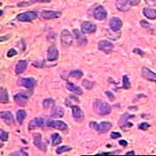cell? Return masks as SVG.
Wrapping results in <instances>:
<instances>
[{"instance_id": "cell-1", "label": "cell", "mask_w": 156, "mask_h": 156, "mask_svg": "<svg viewBox=\"0 0 156 156\" xmlns=\"http://www.w3.org/2000/svg\"><path fill=\"white\" fill-rule=\"evenodd\" d=\"M94 110L95 113L100 115H107L111 113L112 108L107 102H103L102 100H96L94 102Z\"/></svg>"}, {"instance_id": "cell-2", "label": "cell", "mask_w": 156, "mask_h": 156, "mask_svg": "<svg viewBox=\"0 0 156 156\" xmlns=\"http://www.w3.org/2000/svg\"><path fill=\"white\" fill-rule=\"evenodd\" d=\"M90 126L91 128H94L96 131L102 133H107L110 129H112V123L107 121L101 122V123H98V124L96 123V122H91Z\"/></svg>"}, {"instance_id": "cell-3", "label": "cell", "mask_w": 156, "mask_h": 156, "mask_svg": "<svg viewBox=\"0 0 156 156\" xmlns=\"http://www.w3.org/2000/svg\"><path fill=\"white\" fill-rule=\"evenodd\" d=\"M37 17V13L36 12H26L17 15V20L22 22H29L34 20Z\"/></svg>"}, {"instance_id": "cell-4", "label": "cell", "mask_w": 156, "mask_h": 156, "mask_svg": "<svg viewBox=\"0 0 156 156\" xmlns=\"http://www.w3.org/2000/svg\"><path fill=\"white\" fill-rule=\"evenodd\" d=\"M60 40L61 43L63 46H66V47H68L70 46L73 43V36L68 29H63V31L61 32L60 35Z\"/></svg>"}, {"instance_id": "cell-5", "label": "cell", "mask_w": 156, "mask_h": 156, "mask_svg": "<svg viewBox=\"0 0 156 156\" xmlns=\"http://www.w3.org/2000/svg\"><path fill=\"white\" fill-rule=\"evenodd\" d=\"M72 112H73V116L74 118L76 121L80 123L85 118V115H84V112L79 106H76V105H74V106H72Z\"/></svg>"}, {"instance_id": "cell-6", "label": "cell", "mask_w": 156, "mask_h": 156, "mask_svg": "<svg viewBox=\"0 0 156 156\" xmlns=\"http://www.w3.org/2000/svg\"><path fill=\"white\" fill-rule=\"evenodd\" d=\"M83 34H91L96 31L97 26L94 23L90 21H84L80 25Z\"/></svg>"}, {"instance_id": "cell-7", "label": "cell", "mask_w": 156, "mask_h": 156, "mask_svg": "<svg viewBox=\"0 0 156 156\" xmlns=\"http://www.w3.org/2000/svg\"><path fill=\"white\" fill-rule=\"evenodd\" d=\"M110 28L113 32H118L123 26V22L119 17H112L109 22Z\"/></svg>"}, {"instance_id": "cell-8", "label": "cell", "mask_w": 156, "mask_h": 156, "mask_svg": "<svg viewBox=\"0 0 156 156\" xmlns=\"http://www.w3.org/2000/svg\"><path fill=\"white\" fill-rule=\"evenodd\" d=\"M94 16L98 20H103L107 18V12L102 6H98L94 11Z\"/></svg>"}, {"instance_id": "cell-9", "label": "cell", "mask_w": 156, "mask_h": 156, "mask_svg": "<svg viewBox=\"0 0 156 156\" xmlns=\"http://www.w3.org/2000/svg\"><path fill=\"white\" fill-rule=\"evenodd\" d=\"M98 49L100 51H103L105 53H109L113 50L114 48V45L109 41H106V40H102L98 42Z\"/></svg>"}, {"instance_id": "cell-10", "label": "cell", "mask_w": 156, "mask_h": 156, "mask_svg": "<svg viewBox=\"0 0 156 156\" xmlns=\"http://www.w3.org/2000/svg\"><path fill=\"white\" fill-rule=\"evenodd\" d=\"M47 126L52 127L61 131H65L68 129V125L61 120H51L47 123Z\"/></svg>"}, {"instance_id": "cell-11", "label": "cell", "mask_w": 156, "mask_h": 156, "mask_svg": "<svg viewBox=\"0 0 156 156\" xmlns=\"http://www.w3.org/2000/svg\"><path fill=\"white\" fill-rule=\"evenodd\" d=\"M62 16L61 12L55 11H42L41 16L45 20H52L55 18H59Z\"/></svg>"}, {"instance_id": "cell-12", "label": "cell", "mask_w": 156, "mask_h": 156, "mask_svg": "<svg viewBox=\"0 0 156 156\" xmlns=\"http://www.w3.org/2000/svg\"><path fill=\"white\" fill-rule=\"evenodd\" d=\"M34 143L39 150L42 151H46V145L42 141L41 135L40 133L34 134Z\"/></svg>"}, {"instance_id": "cell-13", "label": "cell", "mask_w": 156, "mask_h": 156, "mask_svg": "<svg viewBox=\"0 0 156 156\" xmlns=\"http://www.w3.org/2000/svg\"><path fill=\"white\" fill-rule=\"evenodd\" d=\"M115 6L117 9L120 12H128L131 7L129 0H116Z\"/></svg>"}, {"instance_id": "cell-14", "label": "cell", "mask_w": 156, "mask_h": 156, "mask_svg": "<svg viewBox=\"0 0 156 156\" xmlns=\"http://www.w3.org/2000/svg\"><path fill=\"white\" fill-rule=\"evenodd\" d=\"M141 76H143V78L146 79V80L156 82V73L152 72V71H151V69H149V68H142V70H141Z\"/></svg>"}, {"instance_id": "cell-15", "label": "cell", "mask_w": 156, "mask_h": 156, "mask_svg": "<svg viewBox=\"0 0 156 156\" xmlns=\"http://www.w3.org/2000/svg\"><path fill=\"white\" fill-rule=\"evenodd\" d=\"M44 124H45V121H44L43 118H41V117H37V118L32 119L31 121L29 122V130H33V129H35L37 128L42 127L44 125Z\"/></svg>"}, {"instance_id": "cell-16", "label": "cell", "mask_w": 156, "mask_h": 156, "mask_svg": "<svg viewBox=\"0 0 156 156\" xmlns=\"http://www.w3.org/2000/svg\"><path fill=\"white\" fill-rule=\"evenodd\" d=\"M28 96H27L24 93H19L14 96L15 102H16L17 104L21 107H24L27 104L28 102Z\"/></svg>"}, {"instance_id": "cell-17", "label": "cell", "mask_w": 156, "mask_h": 156, "mask_svg": "<svg viewBox=\"0 0 156 156\" xmlns=\"http://www.w3.org/2000/svg\"><path fill=\"white\" fill-rule=\"evenodd\" d=\"M58 58V51L55 46H51L47 51V60L55 61Z\"/></svg>"}, {"instance_id": "cell-18", "label": "cell", "mask_w": 156, "mask_h": 156, "mask_svg": "<svg viewBox=\"0 0 156 156\" xmlns=\"http://www.w3.org/2000/svg\"><path fill=\"white\" fill-rule=\"evenodd\" d=\"M36 80L34 78L29 77V78H22L19 80V85H22L25 88H33L36 85Z\"/></svg>"}, {"instance_id": "cell-19", "label": "cell", "mask_w": 156, "mask_h": 156, "mask_svg": "<svg viewBox=\"0 0 156 156\" xmlns=\"http://www.w3.org/2000/svg\"><path fill=\"white\" fill-rule=\"evenodd\" d=\"M0 117L3 119V121L8 125H12L14 124V118H13V115L12 114L11 112H0Z\"/></svg>"}, {"instance_id": "cell-20", "label": "cell", "mask_w": 156, "mask_h": 156, "mask_svg": "<svg viewBox=\"0 0 156 156\" xmlns=\"http://www.w3.org/2000/svg\"><path fill=\"white\" fill-rule=\"evenodd\" d=\"M144 16L150 20L156 19V10L154 8H150V7H146L144 8L143 11Z\"/></svg>"}, {"instance_id": "cell-21", "label": "cell", "mask_w": 156, "mask_h": 156, "mask_svg": "<svg viewBox=\"0 0 156 156\" xmlns=\"http://www.w3.org/2000/svg\"><path fill=\"white\" fill-rule=\"evenodd\" d=\"M27 63L26 60H20L16 65V68H15V72L16 74H20V73H24V70L27 68Z\"/></svg>"}, {"instance_id": "cell-22", "label": "cell", "mask_w": 156, "mask_h": 156, "mask_svg": "<svg viewBox=\"0 0 156 156\" xmlns=\"http://www.w3.org/2000/svg\"><path fill=\"white\" fill-rule=\"evenodd\" d=\"M0 102L3 104L9 102V95L5 88H0Z\"/></svg>"}, {"instance_id": "cell-23", "label": "cell", "mask_w": 156, "mask_h": 156, "mask_svg": "<svg viewBox=\"0 0 156 156\" xmlns=\"http://www.w3.org/2000/svg\"><path fill=\"white\" fill-rule=\"evenodd\" d=\"M66 86H67L68 90L72 91L73 93H74V94H76L81 95L83 94V90H81V88L79 87V86H76V85L73 84V83L68 82Z\"/></svg>"}, {"instance_id": "cell-24", "label": "cell", "mask_w": 156, "mask_h": 156, "mask_svg": "<svg viewBox=\"0 0 156 156\" xmlns=\"http://www.w3.org/2000/svg\"><path fill=\"white\" fill-rule=\"evenodd\" d=\"M63 115H64L63 109L60 107H55L51 112V116L55 117V118H61L63 116Z\"/></svg>"}, {"instance_id": "cell-25", "label": "cell", "mask_w": 156, "mask_h": 156, "mask_svg": "<svg viewBox=\"0 0 156 156\" xmlns=\"http://www.w3.org/2000/svg\"><path fill=\"white\" fill-rule=\"evenodd\" d=\"M62 142V137L58 133H54L51 135V144L52 146H58Z\"/></svg>"}, {"instance_id": "cell-26", "label": "cell", "mask_w": 156, "mask_h": 156, "mask_svg": "<svg viewBox=\"0 0 156 156\" xmlns=\"http://www.w3.org/2000/svg\"><path fill=\"white\" fill-rule=\"evenodd\" d=\"M25 117H26V112L24 110H19L16 112V119L17 121L19 122V124H21L23 123Z\"/></svg>"}, {"instance_id": "cell-27", "label": "cell", "mask_w": 156, "mask_h": 156, "mask_svg": "<svg viewBox=\"0 0 156 156\" xmlns=\"http://www.w3.org/2000/svg\"><path fill=\"white\" fill-rule=\"evenodd\" d=\"M43 107L46 109L48 108H52L55 106V101L52 98H46L43 101Z\"/></svg>"}, {"instance_id": "cell-28", "label": "cell", "mask_w": 156, "mask_h": 156, "mask_svg": "<svg viewBox=\"0 0 156 156\" xmlns=\"http://www.w3.org/2000/svg\"><path fill=\"white\" fill-rule=\"evenodd\" d=\"M130 87H131V83L129 81V78L127 75H124L123 76V88L128 90Z\"/></svg>"}, {"instance_id": "cell-29", "label": "cell", "mask_w": 156, "mask_h": 156, "mask_svg": "<svg viewBox=\"0 0 156 156\" xmlns=\"http://www.w3.org/2000/svg\"><path fill=\"white\" fill-rule=\"evenodd\" d=\"M131 117H133V115H129L128 113H125V114L121 116V118H120V120H119L120 127H121L122 125H124L126 122H128V119H129V118H131Z\"/></svg>"}, {"instance_id": "cell-30", "label": "cell", "mask_w": 156, "mask_h": 156, "mask_svg": "<svg viewBox=\"0 0 156 156\" xmlns=\"http://www.w3.org/2000/svg\"><path fill=\"white\" fill-rule=\"evenodd\" d=\"M70 76L75 78H81L83 76V73L80 70H73L70 73Z\"/></svg>"}, {"instance_id": "cell-31", "label": "cell", "mask_w": 156, "mask_h": 156, "mask_svg": "<svg viewBox=\"0 0 156 156\" xmlns=\"http://www.w3.org/2000/svg\"><path fill=\"white\" fill-rule=\"evenodd\" d=\"M71 150V147L68 146H59L57 150H56V154H60L63 153V152H66V151H68Z\"/></svg>"}, {"instance_id": "cell-32", "label": "cell", "mask_w": 156, "mask_h": 156, "mask_svg": "<svg viewBox=\"0 0 156 156\" xmlns=\"http://www.w3.org/2000/svg\"><path fill=\"white\" fill-rule=\"evenodd\" d=\"M0 139L3 141H6L8 140V133L5 132L2 129H0Z\"/></svg>"}, {"instance_id": "cell-33", "label": "cell", "mask_w": 156, "mask_h": 156, "mask_svg": "<svg viewBox=\"0 0 156 156\" xmlns=\"http://www.w3.org/2000/svg\"><path fill=\"white\" fill-rule=\"evenodd\" d=\"M82 85H84L86 89L90 90V89H92L93 86H94V82H91V81H90V80H85L82 81Z\"/></svg>"}, {"instance_id": "cell-34", "label": "cell", "mask_w": 156, "mask_h": 156, "mask_svg": "<svg viewBox=\"0 0 156 156\" xmlns=\"http://www.w3.org/2000/svg\"><path fill=\"white\" fill-rule=\"evenodd\" d=\"M138 128L141 130H144V131H146L147 129L150 128V124L148 123H146V122H143V123H141V124H139Z\"/></svg>"}, {"instance_id": "cell-35", "label": "cell", "mask_w": 156, "mask_h": 156, "mask_svg": "<svg viewBox=\"0 0 156 156\" xmlns=\"http://www.w3.org/2000/svg\"><path fill=\"white\" fill-rule=\"evenodd\" d=\"M17 55V51L15 50V49H10L8 52L7 53V55L8 58H11V57H13V56L16 55Z\"/></svg>"}, {"instance_id": "cell-36", "label": "cell", "mask_w": 156, "mask_h": 156, "mask_svg": "<svg viewBox=\"0 0 156 156\" xmlns=\"http://www.w3.org/2000/svg\"><path fill=\"white\" fill-rule=\"evenodd\" d=\"M145 2L150 7H155L156 6V0H145Z\"/></svg>"}, {"instance_id": "cell-37", "label": "cell", "mask_w": 156, "mask_h": 156, "mask_svg": "<svg viewBox=\"0 0 156 156\" xmlns=\"http://www.w3.org/2000/svg\"><path fill=\"white\" fill-rule=\"evenodd\" d=\"M11 155H22V156H25L28 155V154L26 152H24L23 151H16V152H14V153L11 154Z\"/></svg>"}, {"instance_id": "cell-38", "label": "cell", "mask_w": 156, "mask_h": 156, "mask_svg": "<svg viewBox=\"0 0 156 156\" xmlns=\"http://www.w3.org/2000/svg\"><path fill=\"white\" fill-rule=\"evenodd\" d=\"M121 136V134L119 133H115V132H113L111 133V137L113 139H116V138H119Z\"/></svg>"}, {"instance_id": "cell-39", "label": "cell", "mask_w": 156, "mask_h": 156, "mask_svg": "<svg viewBox=\"0 0 156 156\" xmlns=\"http://www.w3.org/2000/svg\"><path fill=\"white\" fill-rule=\"evenodd\" d=\"M133 52L135 54H138V55H140L141 56L145 55V53H144V51H141V49H139V48L133 49Z\"/></svg>"}, {"instance_id": "cell-40", "label": "cell", "mask_w": 156, "mask_h": 156, "mask_svg": "<svg viewBox=\"0 0 156 156\" xmlns=\"http://www.w3.org/2000/svg\"><path fill=\"white\" fill-rule=\"evenodd\" d=\"M140 24H141V26L143 27V28H150V27H151V24H149L147 21H146V20H141V21L140 22Z\"/></svg>"}, {"instance_id": "cell-41", "label": "cell", "mask_w": 156, "mask_h": 156, "mask_svg": "<svg viewBox=\"0 0 156 156\" xmlns=\"http://www.w3.org/2000/svg\"><path fill=\"white\" fill-rule=\"evenodd\" d=\"M106 94L107 95V97L109 98V99L111 100V101H114L115 100V95L112 94L111 91H107L106 92Z\"/></svg>"}, {"instance_id": "cell-42", "label": "cell", "mask_w": 156, "mask_h": 156, "mask_svg": "<svg viewBox=\"0 0 156 156\" xmlns=\"http://www.w3.org/2000/svg\"><path fill=\"white\" fill-rule=\"evenodd\" d=\"M129 3L131 6H136V5L139 4V2L141 0H129Z\"/></svg>"}, {"instance_id": "cell-43", "label": "cell", "mask_w": 156, "mask_h": 156, "mask_svg": "<svg viewBox=\"0 0 156 156\" xmlns=\"http://www.w3.org/2000/svg\"><path fill=\"white\" fill-rule=\"evenodd\" d=\"M10 38V35H5V36H1L0 37V42L1 41H7Z\"/></svg>"}, {"instance_id": "cell-44", "label": "cell", "mask_w": 156, "mask_h": 156, "mask_svg": "<svg viewBox=\"0 0 156 156\" xmlns=\"http://www.w3.org/2000/svg\"><path fill=\"white\" fill-rule=\"evenodd\" d=\"M119 143L120 146H126L127 145H128V143H127L126 141H124V140H120V141H119Z\"/></svg>"}, {"instance_id": "cell-45", "label": "cell", "mask_w": 156, "mask_h": 156, "mask_svg": "<svg viewBox=\"0 0 156 156\" xmlns=\"http://www.w3.org/2000/svg\"><path fill=\"white\" fill-rule=\"evenodd\" d=\"M37 2H51V0H36Z\"/></svg>"}, {"instance_id": "cell-46", "label": "cell", "mask_w": 156, "mask_h": 156, "mask_svg": "<svg viewBox=\"0 0 156 156\" xmlns=\"http://www.w3.org/2000/svg\"><path fill=\"white\" fill-rule=\"evenodd\" d=\"M126 154H127V155H129V154H132V155H134V154H135V152H134V151H129V152H127Z\"/></svg>"}, {"instance_id": "cell-47", "label": "cell", "mask_w": 156, "mask_h": 156, "mask_svg": "<svg viewBox=\"0 0 156 156\" xmlns=\"http://www.w3.org/2000/svg\"><path fill=\"white\" fill-rule=\"evenodd\" d=\"M2 13H3V12H2V11H1V10H0V16H2Z\"/></svg>"}]
</instances>
